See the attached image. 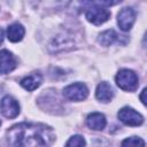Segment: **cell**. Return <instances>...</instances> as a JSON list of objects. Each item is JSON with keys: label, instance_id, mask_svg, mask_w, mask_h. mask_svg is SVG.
I'll return each instance as SVG.
<instances>
[{"label": "cell", "instance_id": "6", "mask_svg": "<svg viewBox=\"0 0 147 147\" xmlns=\"http://www.w3.org/2000/svg\"><path fill=\"white\" fill-rule=\"evenodd\" d=\"M0 111L7 118H15L20 114V105L13 96L6 95L0 102Z\"/></svg>", "mask_w": 147, "mask_h": 147}, {"label": "cell", "instance_id": "13", "mask_svg": "<svg viewBox=\"0 0 147 147\" xmlns=\"http://www.w3.org/2000/svg\"><path fill=\"white\" fill-rule=\"evenodd\" d=\"M118 40H119V36L114 30H107V31L102 32L98 38V41L102 46H110L111 44H114Z\"/></svg>", "mask_w": 147, "mask_h": 147}, {"label": "cell", "instance_id": "16", "mask_svg": "<svg viewBox=\"0 0 147 147\" xmlns=\"http://www.w3.org/2000/svg\"><path fill=\"white\" fill-rule=\"evenodd\" d=\"M122 0H100L101 3H103L105 6H114V5H117Z\"/></svg>", "mask_w": 147, "mask_h": 147}, {"label": "cell", "instance_id": "7", "mask_svg": "<svg viewBox=\"0 0 147 147\" xmlns=\"http://www.w3.org/2000/svg\"><path fill=\"white\" fill-rule=\"evenodd\" d=\"M136 21V13L132 8L125 7L117 15V24L123 31H129Z\"/></svg>", "mask_w": 147, "mask_h": 147}, {"label": "cell", "instance_id": "3", "mask_svg": "<svg viewBox=\"0 0 147 147\" xmlns=\"http://www.w3.org/2000/svg\"><path fill=\"white\" fill-rule=\"evenodd\" d=\"M63 95L71 101H82L85 100L88 95V88L83 83L70 84L63 90Z\"/></svg>", "mask_w": 147, "mask_h": 147}, {"label": "cell", "instance_id": "11", "mask_svg": "<svg viewBox=\"0 0 147 147\" xmlns=\"http://www.w3.org/2000/svg\"><path fill=\"white\" fill-rule=\"evenodd\" d=\"M41 82H42L41 75L38 74V72H33V74L24 77L21 80V85H22V87H24L28 91H33V90H36L37 87L40 86Z\"/></svg>", "mask_w": 147, "mask_h": 147}, {"label": "cell", "instance_id": "9", "mask_svg": "<svg viewBox=\"0 0 147 147\" xmlns=\"http://www.w3.org/2000/svg\"><path fill=\"white\" fill-rule=\"evenodd\" d=\"M86 124L90 129L95 130V131H101L102 129H105L107 121L103 114L101 113H92L87 116L86 118Z\"/></svg>", "mask_w": 147, "mask_h": 147}, {"label": "cell", "instance_id": "19", "mask_svg": "<svg viewBox=\"0 0 147 147\" xmlns=\"http://www.w3.org/2000/svg\"><path fill=\"white\" fill-rule=\"evenodd\" d=\"M80 2H82L84 6H86V5H90L91 2H93V0H80Z\"/></svg>", "mask_w": 147, "mask_h": 147}, {"label": "cell", "instance_id": "14", "mask_svg": "<svg viewBox=\"0 0 147 147\" xmlns=\"http://www.w3.org/2000/svg\"><path fill=\"white\" fill-rule=\"evenodd\" d=\"M122 145L123 146H145L146 142L141 139V138H138V137H131V138H127L125 140L122 141Z\"/></svg>", "mask_w": 147, "mask_h": 147}, {"label": "cell", "instance_id": "10", "mask_svg": "<svg viewBox=\"0 0 147 147\" xmlns=\"http://www.w3.org/2000/svg\"><path fill=\"white\" fill-rule=\"evenodd\" d=\"M95 96L101 102H109L114 98V90L107 82H101L96 87Z\"/></svg>", "mask_w": 147, "mask_h": 147}, {"label": "cell", "instance_id": "2", "mask_svg": "<svg viewBox=\"0 0 147 147\" xmlns=\"http://www.w3.org/2000/svg\"><path fill=\"white\" fill-rule=\"evenodd\" d=\"M116 84L124 91L133 92L137 90L139 85V78L134 71L130 69H122L116 75Z\"/></svg>", "mask_w": 147, "mask_h": 147}, {"label": "cell", "instance_id": "15", "mask_svg": "<svg viewBox=\"0 0 147 147\" xmlns=\"http://www.w3.org/2000/svg\"><path fill=\"white\" fill-rule=\"evenodd\" d=\"M65 145L67 146H85L86 142L82 136H74L68 140V142Z\"/></svg>", "mask_w": 147, "mask_h": 147}, {"label": "cell", "instance_id": "4", "mask_svg": "<svg viewBox=\"0 0 147 147\" xmlns=\"http://www.w3.org/2000/svg\"><path fill=\"white\" fill-rule=\"evenodd\" d=\"M117 116L121 122L130 126H139L144 123V117L138 111H136L133 108H130V107L122 108L118 111Z\"/></svg>", "mask_w": 147, "mask_h": 147}, {"label": "cell", "instance_id": "5", "mask_svg": "<svg viewBox=\"0 0 147 147\" xmlns=\"http://www.w3.org/2000/svg\"><path fill=\"white\" fill-rule=\"evenodd\" d=\"M110 17L109 10L101 6H92L86 11V18L88 22H91L94 25H100L107 22Z\"/></svg>", "mask_w": 147, "mask_h": 147}, {"label": "cell", "instance_id": "8", "mask_svg": "<svg viewBox=\"0 0 147 147\" xmlns=\"http://www.w3.org/2000/svg\"><path fill=\"white\" fill-rule=\"evenodd\" d=\"M16 68V59L7 49L0 51V75L8 74Z\"/></svg>", "mask_w": 147, "mask_h": 147}, {"label": "cell", "instance_id": "17", "mask_svg": "<svg viewBox=\"0 0 147 147\" xmlns=\"http://www.w3.org/2000/svg\"><path fill=\"white\" fill-rule=\"evenodd\" d=\"M145 93H146V88H144L142 90V92H141V95H140V99H141V102L145 105L146 103V101H145Z\"/></svg>", "mask_w": 147, "mask_h": 147}, {"label": "cell", "instance_id": "1", "mask_svg": "<svg viewBox=\"0 0 147 147\" xmlns=\"http://www.w3.org/2000/svg\"><path fill=\"white\" fill-rule=\"evenodd\" d=\"M7 139L13 146H48L55 140V134L44 124L20 123L7 131Z\"/></svg>", "mask_w": 147, "mask_h": 147}, {"label": "cell", "instance_id": "20", "mask_svg": "<svg viewBox=\"0 0 147 147\" xmlns=\"http://www.w3.org/2000/svg\"><path fill=\"white\" fill-rule=\"evenodd\" d=\"M0 125H1V121H0Z\"/></svg>", "mask_w": 147, "mask_h": 147}, {"label": "cell", "instance_id": "18", "mask_svg": "<svg viewBox=\"0 0 147 147\" xmlns=\"http://www.w3.org/2000/svg\"><path fill=\"white\" fill-rule=\"evenodd\" d=\"M3 36H5L3 30L0 28V44H2V41H3Z\"/></svg>", "mask_w": 147, "mask_h": 147}, {"label": "cell", "instance_id": "12", "mask_svg": "<svg viewBox=\"0 0 147 147\" xmlns=\"http://www.w3.org/2000/svg\"><path fill=\"white\" fill-rule=\"evenodd\" d=\"M24 33H25V30H24L23 25L20 23H14V24L9 25L7 29V37L11 42L21 41L24 37Z\"/></svg>", "mask_w": 147, "mask_h": 147}]
</instances>
